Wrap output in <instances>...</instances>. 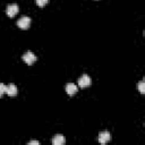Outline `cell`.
I'll return each instance as SVG.
<instances>
[{"label": "cell", "mask_w": 145, "mask_h": 145, "mask_svg": "<svg viewBox=\"0 0 145 145\" xmlns=\"http://www.w3.org/2000/svg\"><path fill=\"white\" fill-rule=\"evenodd\" d=\"M31 25V18L27 16H23L17 20V26L20 29H27Z\"/></svg>", "instance_id": "cell-1"}, {"label": "cell", "mask_w": 145, "mask_h": 145, "mask_svg": "<svg viewBox=\"0 0 145 145\" xmlns=\"http://www.w3.org/2000/svg\"><path fill=\"white\" fill-rule=\"evenodd\" d=\"M22 58H23V60H24L28 66L33 65V63L36 61V59H37V58H36V56H35L32 51H26V52L23 54V57H22Z\"/></svg>", "instance_id": "cell-2"}, {"label": "cell", "mask_w": 145, "mask_h": 145, "mask_svg": "<svg viewBox=\"0 0 145 145\" xmlns=\"http://www.w3.org/2000/svg\"><path fill=\"white\" fill-rule=\"evenodd\" d=\"M18 10H19V8H18V6H17L16 3H10V5H8L7 8H6V14H7V16H9V17H14V16L17 15Z\"/></svg>", "instance_id": "cell-3"}, {"label": "cell", "mask_w": 145, "mask_h": 145, "mask_svg": "<svg viewBox=\"0 0 145 145\" xmlns=\"http://www.w3.org/2000/svg\"><path fill=\"white\" fill-rule=\"evenodd\" d=\"M78 85H79V87H82V88L88 87V86L91 85V78H89V76L86 75V74L82 75V76L79 77V79H78Z\"/></svg>", "instance_id": "cell-4"}, {"label": "cell", "mask_w": 145, "mask_h": 145, "mask_svg": "<svg viewBox=\"0 0 145 145\" xmlns=\"http://www.w3.org/2000/svg\"><path fill=\"white\" fill-rule=\"evenodd\" d=\"M6 93L9 95V96H16L17 93H18V89H17V86L15 84H9L6 86Z\"/></svg>", "instance_id": "cell-5"}, {"label": "cell", "mask_w": 145, "mask_h": 145, "mask_svg": "<svg viewBox=\"0 0 145 145\" xmlns=\"http://www.w3.org/2000/svg\"><path fill=\"white\" fill-rule=\"evenodd\" d=\"M110 139H111V135H110L109 131H102V133H100V135H99V142L101 144H105Z\"/></svg>", "instance_id": "cell-6"}, {"label": "cell", "mask_w": 145, "mask_h": 145, "mask_svg": "<svg viewBox=\"0 0 145 145\" xmlns=\"http://www.w3.org/2000/svg\"><path fill=\"white\" fill-rule=\"evenodd\" d=\"M65 143H66V138H65V136H62V135H60V134L56 135V136L52 138V144H53V145H62V144H65Z\"/></svg>", "instance_id": "cell-7"}, {"label": "cell", "mask_w": 145, "mask_h": 145, "mask_svg": "<svg viewBox=\"0 0 145 145\" xmlns=\"http://www.w3.org/2000/svg\"><path fill=\"white\" fill-rule=\"evenodd\" d=\"M66 92H67V94H69V95H74V94H76V92H77V86H76L75 84H72V83H68V84L66 85Z\"/></svg>", "instance_id": "cell-8"}, {"label": "cell", "mask_w": 145, "mask_h": 145, "mask_svg": "<svg viewBox=\"0 0 145 145\" xmlns=\"http://www.w3.org/2000/svg\"><path fill=\"white\" fill-rule=\"evenodd\" d=\"M138 89H139V93H142V94L145 93V82L144 80H140L138 83Z\"/></svg>", "instance_id": "cell-9"}, {"label": "cell", "mask_w": 145, "mask_h": 145, "mask_svg": "<svg viewBox=\"0 0 145 145\" xmlns=\"http://www.w3.org/2000/svg\"><path fill=\"white\" fill-rule=\"evenodd\" d=\"M48 2H49V0H35V3H36L39 7H44Z\"/></svg>", "instance_id": "cell-10"}, {"label": "cell", "mask_w": 145, "mask_h": 145, "mask_svg": "<svg viewBox=\"0 0 145 145\" xmlns=\"http://www.w3.org/2000/svg\"><path fill=\"white\" fill-rule=\"evenodd\" d=\"M3 93H6V85L3 83H0V97L3 95Z\"/></svg>", "instance_id": "cell-11"}, {"label": "cell", "mask_w": 145, "mask_h": 145, "mask_svg": "<svg viewBox=\"0 0 145 145\" xmlns=\"http://www.w3.org/2000/svg\"><path fill=\"white\" fill-rule=\"evenodd\" d=\"M34 144L39 145V144H40V142H39V140H31V142H28V145H34Z\"/></svg>", "instance_id": "cell-12"}]
</instances>
